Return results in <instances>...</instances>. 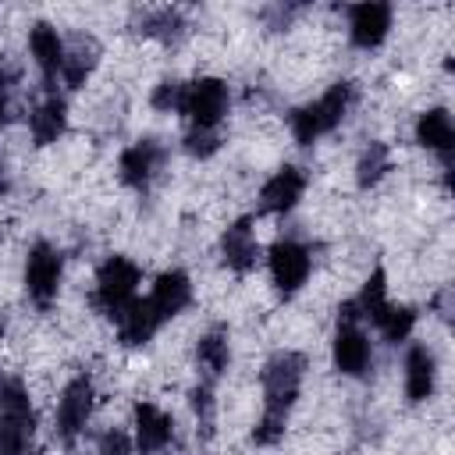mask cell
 Masks as SVG:
<instances>
[{"label":"cell","mask_w":455,"mask_h":455,"mask_svg":"<svg viewBox=\"0 0 455 455\" xmlns=\"http://www.w3.org/2000/svg\"><path fill=\"white\" fill-rule=\"evenodd\" d=\"M139 281H142V270L128 259V256H107L96 270V288H92V306L107 316H121L132 302H135V291H139Z\"/></svg>","instance_id":"4"},{"label":"cell","mask_w":455,"mask_h":455,"mask_svg":"<svg viewBox=\"0 0 455 455\" xmlns=\"http://www.w3.org/2000/svg\"><path fill=\"white\" fill-rule=\"evenodd\" d=\"M387 171H391V149L384 142H370L355 164V181L359 188H373Z\"/></svg>","instance_id":"24"},{"label":"cell","mask_w":455,"mask_h":455,"mask_svg":"<svg viewBox=\"0 0 455 455\" xmlns=\"http://www.w3.org/2000/svg\"><path fill=\"white\" fill-rule=\"evenodd\" d=\"M267 263H270L274 288H277L284 299H291V295L306 284V277H309V270H313V252H309L302 242H295V238H281V242L270 245Z\"/></svg>","instance_id":"8"},{"label":"cell","mask_w":455,"mask_h":455,"mask_svg":"<svg viewBox=\"0 0 455 455\" xmlns=\"http://www.w3.org/2000/svg\"><path fill=\"white\" fill-rule=\"evenodd\" d=\"M28 50H32V60L39 64L43 78L53 82L60 75V64H64V39L57 36V28L50 21H36L28 28Z\"/></svg>","instance_id":"18"},{"label":"cell","mask_w":455,"mask_h":455,"mask_svg":"<svg viewBox=\"0 0 455 455\" xmlns=\"http://www.w3.org/2000/svg\"><path fill=\"white\" fill-rule=\"evenodd\" d=\"M220 256L235 274H245L256 267L259 259V245H256V231H252V217H238L224 238H220Z\"/></svg>","instance_id":"15"},{"label":"cell","mask_w":455,"mask_h":455,"mask_svg":"<svg viewBox=\"0 0 455 455\" xmlns=\"http://www.w3.org/2000/svg\"><path fill=\"white\" fill-rule=\"evenodd\" d=\"M7 188V178H4V164H0V192Z\"/></svg>","instance_id":"32"},{"label":"cell","mask_w":455,"mask_h":455,"mask_svg":"<svg viewBox=\"0 0 455 455\" xmlns=\"http://www.w3.org/2000/svg\"><path fill=\"white\" fill-rule=\"evenodd\" d=\"M391 32V7L380 0L355 4L348 11V36L359 50H377Z\"/></svg>","instance_id":"11"},{"label":"cell","mask_w":455,"mask_h":455,"mask_svg":"<svg viewBox=\"0 0 455 455\" xmlns=\"http://www.w3.org/2000/svg\"><path fill=\"white\" fill-rule=\"evenodd\" d=\"M416 142L430 153L441 156V164L448 167L451 164V149H455V124L448 117L444 107H434V110H423L419 121H416Z\"/></svg>","instance_id":"16"},{"label":"cell","mask_w":455,"mask_h":455,"mask_svg":"<svg viewBox=\"0 0 455 455\" xmlns=\"http://www.w3.org/2000/svg\"><path fill=\"white\" fill-rule=\"evenodd\" d=\"M181 28H185V21H181V14H178V11H171V7L149 11V14L142 18V32H146V36H160V39H178V36H181Z\"/></svg>","instance_id":"26"},{"label":"cell","mask_w":455,"mask_h":455,"mask_svg":"<svg viewBox=\"0 0 455 455\" xmlns=\"http://www.w3.org/2000/svg\"><path fill=\"white\" fill-rule=\"evenodd\" d=\"M28 455H36V451H28Z\"/></svg>","instance_id":"33"},{"label":"cell","mask_w":455,"mask_h":455,"mask_svg":"<svg viewBox=\"0 0 455 455\" xmlns=\"http://www.w3.org/2000/svg\"><path fill=\"white\" fill-rule=\"evenodd\" d=\"M434 384H437V359L427 345H412L409 355H405V398L416 405V402H427L434 395Z\"/></svg>","instance_id":"17"},{"label":"cell","mask_w":455,"mask_h":455,"mask_svg":"<svg viewBox=\"0 0 455 455\" xmlns=\"http://www.w3.org/2000/svg\"><path fill=\"white\" fill-rule=\"evenodd\" d=\"M352 306H355V313H359V320H377V313L387 306V284H384V270L377 267L370 277H366V284H363V291L352 299Z\"/></svg>","instance_id":"25"},{"label":"cell","mask_w":455,"mask_h":455,"mask_svg":"<svg viewBox=\"0 0 455 455\" xmlns=\"http://www.w3.org/2000/svg\"><path fill=\"white\" fill-rule=\"evenodd\" d=\"M302 192H306V174H302L299 167H281V171H274V174L263 181V188H259V206H263L267 213H288V210L302 199Z\"/></svg>","instance_id":"14"},{"label":"cell","mask_w":455,"mask_h":455,"mask_svg":"<svg viewBox=\"0 0 455 455\" xmlns=\"http://www.w3.org/2000/svg\"><path fill=\"white\" fill-rule=\"evenodd\" d=\"M96 60H100V46H96V39H75L71 46H64V64H60V78L71 85V89H78L89 75H92V68H96Z\"/></svg>","instance_id":"21"},{"label":"cell","mask_w":455,"mask_h":455,"mask_svg":"<svg viewBox=\"0 0 455 455\" xmlns=\"http://www.w3.org/2000/svg\"><path fill=\"white\" fill-rule=\"evenodd\" d=\"M92 405H96V387H92V380H89L85 373H78V377L60 391V398H57V416H53V423H57V437H60L64 444H75V441H78V434L85 430V423H89V416H92Z\"/></svg>","instance_id":"7"},{"label":"cell","mask_w":455,"mask_h":455,"mask_svg":"<svg viewBox=\"0 0 455 455\" xmlns=\"http://www.w3.org/2000/svg\"><path fill=\"white\" fill-rule=\"evenodd\" d=\"M352 103H355V85L352 82H334L320 100L291 110V135H295V142L299 146H313L316 139L334 132L345 121Z\"/></svg>","instance_id":"2"},{"label":"cell","mask_w":455,"mask_h":455,"mask_svg":"<svg viewBox=\"0 0 455 455\" xmlns=\"http://www.w3.org/2000/svg\"><path fill=\"white\" fill-rule=\"evenodd\" d=\"M100 455H132V441L121 430H107L100 437Z\"/></svg>","instance_id":"30"},{"label":"cell","mask_w":455,"mask_h":455,"mask_svg":"<svg viewBox=\"0 0 455 455\" xmlns=\"http://www.w3.org/2000/svg\"><path fill=\"white\" fill-rule=\"evenodd\" d=\"M64 124H68V103H64L57 92H50V96L32 110V117H28L32 142H36V146L57 142V139L64 135Z\"/></svg>","instance_id":"20"},{"label":"cell","mask_w":455,"mask_h":455,"mask_svg":"<svg viewBox=\"0 0 455 455\" xmlns=\"http://www.w3.org/2000/svg\"><path fill=\"white\" fill-rule=\"evenodd\" d=\"M185 149H188L192 156H199V160H203V156H213V153L220 149V135H217V132H196V128H192V132L185 135Z\"/></svg>","instance_id":"28"},{"label":"cell","mask_w":455,"mask_h":455,"mask_svg":"<svg viewBox=\"0 0 455 455\" xmlns=\"http://www.w3.org/2000/svg\"><path fill=\"white\" fill-rule=\"evenodd\" d=\"M160 327H164V320L153 313V306H149L146 299H135V302L117 316V338H121V345H128V348L146 345Z\"/></svg>","instance_id":"19"},{"label":"cell","mask_w":455,"mask_h":455,"mask_svg":"<svg viewBox=\"0 0 455 455\" xmlns=\"http://www.w3.org/2000/svg\"><path fill=\"white\" fill-rule=\"evenodd\" d=\"M174 437V423L164 409H156L153 402H139L135 405V448L139 455H160Z\"/></svg>","instance_id":"12"},{"label":"cell","mask_w":455,"mask_h":455,"mask_svg":"<svg viewBox=\"0 0 455 455\" xmlns=\"http://www.w3.org/2000/svg\"><path fill=\"white\" fill-rule=\"evenodd\" d=\"M373 327L384 334V341L398 345V341H405V338L412 334V327H416V313H412L409 306H395V302H387V306L377 313Z\"/></svg>","instance_id":"23"},{"label":"cell","mask_w":455,"mask_h":455,"mask_svg":"<svg viewBox=\"0 0 455 455\" xmlns=\"http://www.w3.org/2000/svg\"><path fill=\"white\" fill-rule=\"evenodd\" d=\"M192 409H196V416H199L203 434H210V430H213V395H210V384H206V380L192 391Z\"/></svg>","instance_id":"29"},{"label":"cell","mask_w":455,"mask_h":455,"mask_svg":"<svg viewBox=\"0 0 455 455\" xmlns=\"http://www.w3.org/2000/svg\"><path fill=\"white\" fill-rule=\"evenodd\" d=\"M231 363V345H228V331L224 327H213L210 334L199 338V366L206 370V384L213 377H220Z\"/></svg>","instance_id":"22"},{"label":"cell","mask_w":455,"mask_h":455,"mask_svg":"<svg viewBox=\"0 0 455 455\" xmlns=\"http://www.w3.org/2000/svg\"><path fill=\"white\" fill-rule=\"evenodd\" d=\"M373 363V348L370 338L363 334V327L355 320H338V334H334V366L345 377H366Z\"/></svg>","instance_id":"9"},{"label":"cell","mask_w":455,"mask_h":455,"mask_svg":"<svg viewBox=\"0 0 455 455\" xmlns=\"http://www.w3.org/2000/svg\"><path fill=\"white\" fill-rule=\"evenodd\" d=\"M228 103H231V92L220 78H196V82H185L178 114H185L196 132H217V124L228 114Z\"/></svg>","instance_id":"5"},{"label":"cell","mask_w":455,"mask_h":455,"mask_svg":"<svg viewBox=\"0 0 455 455\" xmlns=\"http://www.w3.org/2000/svg\"><path fill=\"white\" fill-rule=\"evenodd\" d=\"M164 160H167L164 142H156V139H139V142H132V146L121 153V164H117L121 181H124L128 188H139V192H142V188L156 178V171H160Z\"/></svg>","instance_id":"10"},{"label":"cell","mask_w":455,"mask_h":455,"mask_svg":"<svg viewBox=\"0 0 455 455\" xmlns=\"http://www.w3.org/2000/svg\"><path fill=\"white\" fill-rule=\"evenodd\" d=\"M181 92H185V82H160V85L153 89L149 103H153L156 110L171 114V110H181Z\"/></svg>","instance_id":"27"},{"label":"cell","mask_w":455,"mask_h":455,"mask_svg":"<svg viewBox=\"0 0 455 455\" xmlns=\"http://www.w3.org/2000/svg\"><path fill=\"white\" fill-rule=\"evenodd\" d=\"M36 412L18 377H0V455H28Z\"/></svg>","instance_id":"3"},{"label":"cell","mask_w":455,"mask_h":455,"mask_svg":"<svg viewBox=\"0 0 455 455\" xmlns=\"http://www.w3.org/2000/svg\"><path fill=\"white\" fill-rule=\"evenodd\" d=\"M146 302L153 306V313L167 323L171 316H178L188 302H192V281L185 270H164L153 284V291L146 295Z\"/></svg>","instance_id":"13"},{"label":"cell","mask_w":455,"mask_h":455,"mask_svg":"<svg viewBox=\"0 0 455 455\" xmlns=\"http://www.w3.org/2000/svg\"><path fill=\"white\" fill-rule=\"evenodd\" d=\"M7 121V92H0V124Z\"/></svg>","instance_id":"31"},{"label":"cell","mask_w":455,"mask_h":455,"mask_svg":"<svg viewBox=\"0 0 455 455\" xmlns=\"http://www.w3.org/2000/svg\"><path fill=\"white\" fill-rule=\"evenodd\" d=\"M60 274H64L60 252L46 242H36L28 249V259H25V291L39 309L53 306V299L60 291Z\"/></svg>","instance_id":"6"},{"label":"cell","mask_w":455,"mask_h":455,"mask_svg":"<svg viewBox=\"0 0 455 455\" xmlns=\"http://www.w3.org/2000/svg\"><path fill=\"white\" fill-rule=\"evenodd\" d=\"M302 377H306V359L299 352H277L263 366V416L252 430L256 444H274L284 434V423L299 398Z\"/></svg>","instance_id":"1"}]
</instances>
